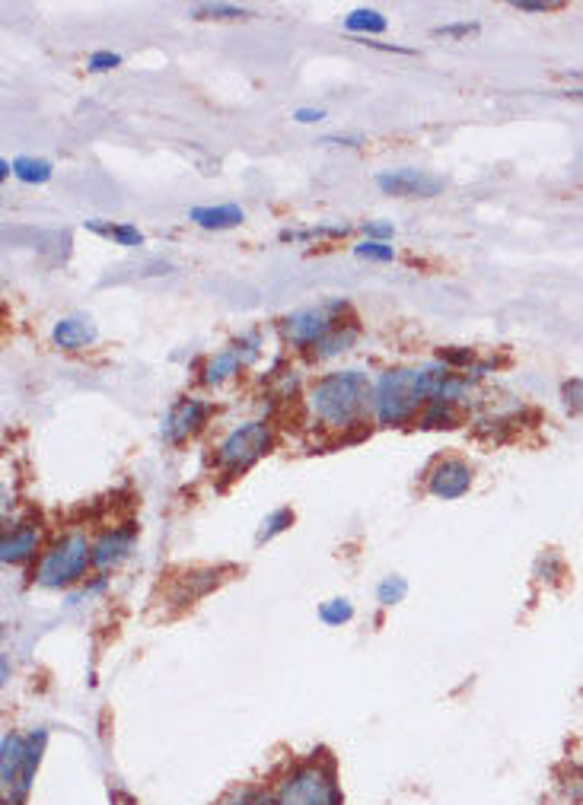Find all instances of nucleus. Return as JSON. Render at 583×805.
Returning <instances> with one entry per match:
<instances>
[{
  "label": "nucleus",
  "instance_id": "15",
  "mask_svg": "<svg viewBox=\"0 0 583 805\" xmlns=\"http://www.w3.org/2000/svg\"><path fill=\"white\" fill-rule=\"evenodd\" d=\"M188 220L198 223L201 230H230L246 220V210L239 204H220V207H192Z\"/></svg>",
  "mask_w": 583,
  "mask_h": 805
},
{
  "label": "nucleus",
  "instance_id": "23",
  "mask_svg": "<svg viewBox=\"0 0 583 805\" xmlns=\"http://www.w3.org/2000/svg\"><path fill=\"white\" fill-rule=\"evenodd\" d=\"M319 618L325 624H332V627H341V624H348L354 618V605L348 599H329V602L319 605Z\"/></svg>",
  "mask_w": 583,
  "mask_h": 805
},
{
  "label": "nucleus",
  "instance_id": "11",
  "mask_svg": "<svg viewBox=\"0 0 583 805\" xmlns=\"http://www.w3.org/2000/svg\"><path fill=\"white\" fill-rule=\"evenodd\" d=\"M39 541H42L39 525L16 522L10 532H4V541H0V560H4V564H10V567L26 564V560L36 557Z\"/></svg>",
  "mask_w": 583,
  "mask_h": 805
},
{
  "label": "nucleus",
  "instance_id": "18",
  "mask_svg": "<svg viewBox=\"0 0 583 805\" xmlns=\"http://www.w3.org/2000/svg\"><path fill=\"white\" fill-rule=\"evenodd\" d=\"M87 230L106 236V239H115L118 245H125V249H141V245H144V233L137 230V226H131V223H96V220H90Z\"/></svg>",
  "mask_w": 583,
  "mask_h": 805
},
{
  "label": "nucleus",
  "instance_id": "19",
  "mask_svg": "<svg viewBox=\"0 0 583 805\" xmlns=\"http://www.w3.org/2000/svg\"><path fill=\"white\" fill-rule=\"evenodd\" d=\"M13 175L23 185H45L51 175H55V166H51L48 160H36V156H16Z\"/></svg>",
  "mask_w": 583,
  "mask_h": 805
},
{
  "label": "nucleus",
  "instance_id": "7",
  "mask_svg": "<svg viewBox=\"0 0 583 805\" xmlns=\"http://www.w3.org/2000/svg\"><path fill=\"white\" fill-rule=\"evenodd\" d=\"M376 188L396 198H434L443 191V179L421 169H392L376 175Z\"/></svg>",
  "mask_w": 583,
  "mask_h": 805
},
{
  "label": "nucleus",
  "instance_id": "12",
  "mask_svg": "<svg viewBox=\"0 0 583 805\" xmlns=\"http://www.w3.org/2000/svg\"><path fill=\"white\" fill-rule=\"evenodd\" d=\"M45 742H48V732H45V729L29 732L26 761H23L20 777H16V786H13V790L7 793V805H23V799L29 796V790H32V780H36V770H39L42 755H45Z\"/></svg>",
  "mask_w": 583,
  "mask_h": 805
},
{
  "label": "nucleus",
  "instance_id": "3",
  "mask_svg": "<svg viewBox=\"0 0 583 805\" xmlns=\"http://www.w3.org/2000/svg\"><path fill=\"white\" fill-rule=\"evenodd\" d=\"M271 796L274 805H341L335 770L319 758L287 767L284 777L274 783Z\"/></svg>",
  "mask_w": 583,
  "mask_h": 805
},
{
  "label": "nucleus",
  "instance_id": "27",
  "mask_svg": "<svg viewBox=\"0 0 583 805\" xmlns=\"http://www.w3.org/2000/svg\"><path fill=\"white\" fill-rule=\"evenodd\" d=\"M561 398H564V405H568V411L574 414H583V379H568L561 385Z\"/></svg>",
  "mask_w": 583,
  "mask_h": 805
},
{
  "label": "nucleus",
  "instance_id": "33",
  "mask_svg": "<svg viewBox=\"0 0 583 805\" xmlns=\"http://www.w3.org/2000/svg\"><path fill=\"white\" fill-rule=\"evenodd\" d=\"M472 32H478V23H450L434 29V35H472Z\"/></svg>",
  "mask_w": 583,
  "mask_h": 805
},
{
  "label": "nucleus",
  "instance_id": "24",
  "mask_svg": "<svg viewBox=\"0 0 583 805\" xmlns=\"http://www.w3.org/2000/svg\"><path fill=\"white\" fill-rule=\"evenodd\" d=\"M408 595V580L405 576H386V580L376 586V599H380V605H399L402 599Z\"/></svg>",
  "mask_w": 583,
  "mask_h": 805
},
{
  "label": "nucleus",
  "instance_id": "6",
  "mask_svg": "<svg viewBox=\"0 0 583 805\" xmlns=\"http://www.w3.org/2000/svg\"><path fill=\"white\" fill-rule=\"evenodd\" d=\"M341 309H345V303H338V300L313 306V309H300V312L287 315V319H284V335L290 338V344H297V347L319 344L338 328V312Z\"/></svg>",
  "mask_w": 583,
  "mask_h": 805
},
{
  "label": "nucleus",
  "instance_id": "4",
  "mask_svg": "<svg viewBox=\"0 0 583 805\" xmlns=\"http://www.w3.org/2000/svg\"><path fill=\"white\" fill-rule=\"evenodd\" d=\"M87 567H93V545L87 535L71 532L42 554L36 583L42 589H67L87 576Z\"/></svg>",
  "mask_w": 583,
  "mask_h": 805
},
{
  "label": "nucleus",
  "instance_id": "10",
  "mask_svg": "<svg viewBox=\"0 0 583 805\" xmlns=\"http://www.w3.org/2000/svg\"><path fill=\"white\" fill-rule=\"evenodd\" d=\"M472 487V468L462 459H440L431 475H427V490L437 500H459L462 494H469Z\"/></svg>",
  "mask_w": 583,
  "mask_h": 805
},
{
  "label": "nucleus",
  "instance_id": "36",
  "mask_svg": "<svg viewBox=\"0 0 583 805\" xmlns=\"http://www.w3.org/2000/svg\"><path fill=\"white\" fill-rule=\"evenodd\" d=\"M561 96H568V99H577V102H583V90H561Z\"/></svg>",
  "mask_w": 583,
  "mask_h": 805
},
{
  "label": "nucleus",
  "instance_id": "22",
  "mask_svg": "<svg viewBox=\"0 0 583 805\" xmlns=\"http://www.w3.org/2000/svg\"><path fill=\"white\" fill-rule=\"evenodd\" d=\"M354 338H357V325H345V328L338 325L329 338L316 344V354L319 357H335V354H341V350H348L354 344Z\"/></svg>",
  "mask_w": 583,
  "mask_h": 805
},
{
  "label": "nucleus",
  "instance_id": "31",
  "mask_svg": "<svg viewBox=\"0 0 583 805\" xmlns=\"http://www.w3.org/2000/svg\"><path fill=\"white\" fill-rule=\"evenodd\" d=\"M561 4H542V0H517V4H513V10H520V13H548V10H558Z\"/></svg>",
  "mask_w": 583,
  "mask_h": 805
},
{
  "label": "nucleus",
  "instance_id": "17",
  "mask_svg": "<svg viewBox=\"0 0 583 805\" xmlns=\"http://www.w3.org/2000/svg\"><path fill=\"white\" fill-rule=\"evenodd\" d=\"M386 29H389V20L373 7H360V10L345 16V32H351V35H380Z\"/></svg>",
  "mask_w": 583,
  "mask_h": 805
},
{
  "label": "nucleus",
  "instance_id": "35",
  "mask_svg": "<svg viewBox=\"0 0 583 805\" xmlns=\"http://www.w3.org/2000/svg\"><path fill=\"white\" fill-rule=\"evenodd\" d=\"M364 45H370V48H380V51H396V55H411L408 48H399V45H380V42H364Z\"/></svg>",
  "mask_w": 583,
  "mask_h": 805
},
{
  "label": "nucleus",
  "instance_id": "5",
  "mask_svg": "<svg viewBox=\"0 0 583 805\" xmlns=\"http://www.w3.org/2000/svg\"><path fill=\"white\" fill-rule=\"evenodd\" d=\"M268 449H271V427L265 420H246L243 427L230 430L224 443L217 446V468L230 478L243 475Z\"/></svg>",
  "mask_w": 583,
  "mask_h": 805
},
{
  "label": "nucleus",
  "instance_id": "20",
  "mask_svg": "<svg viewBox=\"0 0 583 805\" xmlns=\"http://www.w3.org/2000/svg\"><path fill=\"white\" fill-rule=\"evenodd\" d=\"M217 805H274V796H271V790H265V786L246 783V786H236V790H230Z\"/></svg>",
  "mask_w": 583,
  "mask_h": 805
},
{
  "label": "nucleus",
  "instance_id": "8",
  "mask_svg": "<svg viewBox=\"0 0 583 805\" xmlns=\"http://www.w3.org/2000/svg\"><path fill=\"white\" fill-rule=\"evenodd\" d=\"M208 414H211V405L208 401H198V398H179L173 408L166 411V417H163V440L166 443H173V446H179V443H185L188 436H192L204 420H208Z\"/></svg>",
  "mask_w": 583,
  "mask_h": 805
},
{
  "label": "nucleus",
  "instance_id": "37",
  "mask_svg": "<svg viewBox=\"0 0 583 805\" xmlns=\"http://www.w3.org/2000/svg\"><path fill=\"white\" fill-rule=\"evenodd\" d=\"M574 77H583V70H574Z\"/></svg>",
  "mask_w": 583,
  "mask_h": 805
},
{
  "label": "nucleus",
  "instance_id": "9",
  "mask_svg": "<svg viewBox=\"0 0 583 805\" xmlns=\"http://www.w3.org/2000/svg\"><path fill=\"white\" fill-rule=\"evenodd\" d=\"M255 357H259V338L255 335H246V338H239L236 344H230L227 350H220L217 357L208 360V366H204V385H220L224 379H230L233 373H239L243 366H249Z\"/></svg>",
  "mask_w": 583,
  "mask_h": 805
},
{
  "label": "nucleus",
  "instance_id": "34",
  "mask_svg": "<svg viewBox=\"0 0 583 805\" xmlns=\"http://www.w3.org/2000/svg\"><path fill=\"white\" fill-rule=\"evenodd\" d=\"M325 118V109H297L294 112V121H300V125H316V121Z\"/></svg>",
  "mask_w": 583,
  "mask_h": 805
},
{
  "label": "nucleus",
  "instance_id": "13",
  "mask_svg": "<svg viewBox=\"0 0 583 805\" xmlns=\"http://www.w3.org/2000/svg\"><path fill=\"white\" fill-rule=\"evenodd\" d=\"M134 545V529H112V532H102L99 541L93 545V567L96 570H109L115 567L118 560H125L128 551Z\"/></svg>",
  "mask_w": 583,
  "mask_h": 805
},
{
  "label": "nucleus",
  "instance_id": "2",
  "mask_svg": "<svg viewBox=\"0 0 583 805\" xmlns=\"http://www.w3.org/2000/svg\"><path fill=\"white\" fill-rule=\"evenodd\" d=\"M373 385L360 370L322 376L310 395L313 414L329 427H354L360 414L373 405Z\"/></svg>",
  "mask_w": 583,
  "mask_h": 805
},
{
  "label": "nucleus",
  "instance_id": "26",
  "mask_svg": "<svg viewBox=\"0 0 583 805\" xmlns=\"http://www.w3.org/2000/svg\"><path fill=\"white\" fill-rule=\"evenodd\" d=\"M354 255L357 258H367V261H392V258H396V249H392V245H386V242L367 239V242L354 245Z\"/></svg>",
  "mask_w": 583,
  "mask_h": 805
},
{
  "label": "nucleus",
  "instance_id": "16",
  "mask_svg": "<svg viewBox=\"0 0 583 805\" xmlns=\"http://www.w3.org/2000/svg\"><path fill=\"white\" fill-rule=\"evenodd\" d=\"M51 338H55L58 347L64 350H80V347H87L96 341V325L90 319H80V315H74V319H61L55 325V331H51Z\"/></svg>",
  "mask_w": 583,
  "mask_h": 805
},
{
  "label": "nucleus",
  "instance_id": "28",
  "mask_svg": "<svg viewBox=\"0 0 583 805\" xmlns=\"http://www.w3.org/2000/svg\"><path fill=\"white\" fill-rule=\"evenodd\" d=\"M118 64H122V55H118V51H93L90 61H87L93 74H106V70H115Z\"/></svg>",
  "mask_w": 583,
  "mask_h": 805
},
{
  "label": "nucleus",
  "instance_id": "32",
  "mask_svg": "<svg viewBox=\"0 0 583 805\" xmlns=\"http://www.w3.org/2000/svg\"><path fill=\"white\" fill-rule=\"evenodd\" d=\"M322 144H335V147H360V144H364V137H360V134H329V137H322Z\"/></svg>",
  "mask_w": 583,
  "mask_h": 805
},
{
  "label": "nucleus",
  "instance_id": "21",
  "mask_svg": "<svg viewBox=\"0 0 583 805\" xmlns=\"http://www.w3.org/2000/svg\"><path fill=\"white\" fill-rule=\"evenodd\" d=\"M290 525H294V510H290V506H281V510H274V513H268L262 519L255 541H259V545H265V541H271V538H278L281 532H287Z\"/></svg>",
  "mask_w": 583,
  "mask_h": 805
},
{
  "label": "nucleus",
  "instance_id": "14",
  "mask_svg": "<svg viewBox=\"0 0 583 805\" xmlns=\"http://www.w3.org/2000/svg\"><path fill=\"white\" fill-rule=\"evenodd\" d=\"M26 745H29V735H20V732H7L4 742H0V786H4V796L16 786V777H20L23 761H26Z\"/></svg>",
  "mask_w": 583,
  "mask_h": 805
},
{
  "label": "nucleus",
  "instance_id": "1",
  "mask_svg": "<svg viewBox=\"0 0 583 805\" xmlns=\"http://www.w3.org/2000/svg\"><path fill=\"white\" fill-rule=\"evenodd\" d=\"M469 379H456L450 366H418V370H389L376 382L373 408L383 427H402L415 420L431 401H456Z\"/></svg>",
  "mask_w": 583,
  "mask_h": 805
},
{
  "label": "nucleus",
  "instance_id": "29",
  "mask_svg": "<svg viewBox=\"0 0 583 805\" xmlns=\"http://www.w3.org/2000/svg\"><path fill=\"white\" fill-rule=\"evenodd\" d=\"M364 233H367L373 242H386V239H389L392 233H396V230H392V223H383V220H367V223H364Z\"/></svg>",
  "mask_w": 583,
  "mask_h": 805
},
{
  "label": "nucleus",
  "instance_id": "30",
  "mask_svg": "<svg viewBox=\"0 0 583 805\" xmlns=\"http://www.w3.org/2000/svg\"><path fill=\"white\" fill-rule=\"evenodd\" d=\"M440 363H443V366L472 363V350H469V347H462V350H440Z\"/></svg>",
  "mask_w": 583,
  "mask_h": 805
},
{
  "label": "nucleus",
  "instance_id": "25",
  "mask_svg": "<svg viewBox=\"0 0 583 805\" xmlns=\"http://www.w3.org/2000/svg\"><path fill=\"white\" fill-rule=\"evenodd\" d=\"M192 13L198 20H243V16H249V10L233 7V4H201Z\"/></svg>",
  "mask_w": 583,
  "mask_h": 805
}]
</instances>
